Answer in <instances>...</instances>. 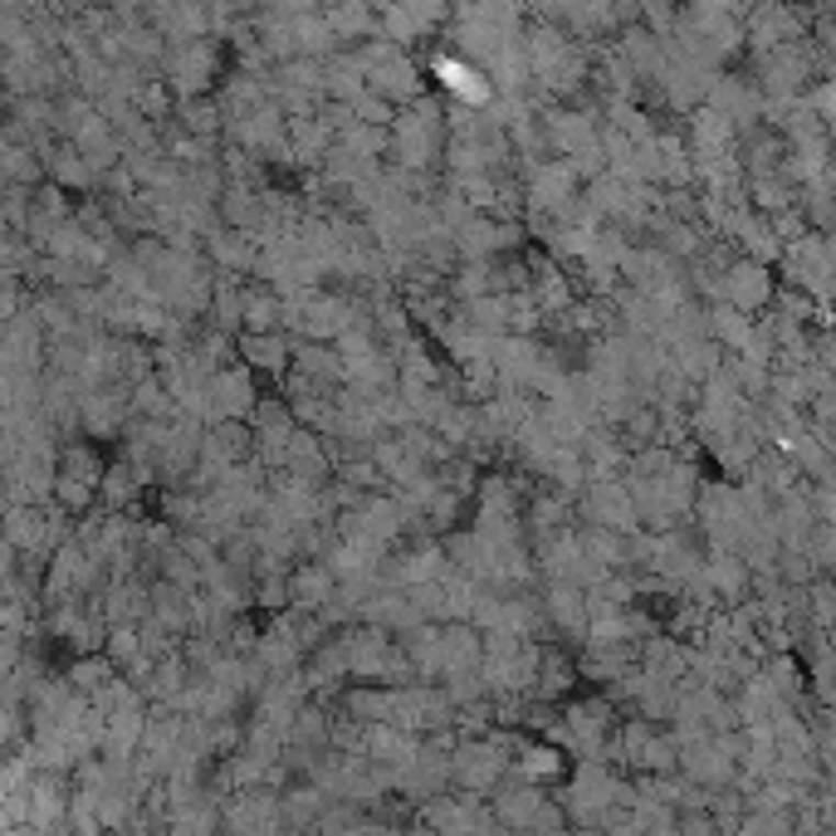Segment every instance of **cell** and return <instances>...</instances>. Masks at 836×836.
<instances>
[{
    "label": "cell",
    "mask_w": 836,
    "mask_h": 836,
    "mask_svg": "<svg viewBox=\"0 0 836 836\" xmlns=\"http://www.w3.org/2000/svg\"><path fill=\"white\" fill-rule=\"evenodd\" d=\"M441 79L450 83V93L460 103H484V99H490V83H484V74L470 69V64H460V59H445L441 64Z\"/></svg>",
    "instance_id": "6da1fadb"
}]
</instances>
